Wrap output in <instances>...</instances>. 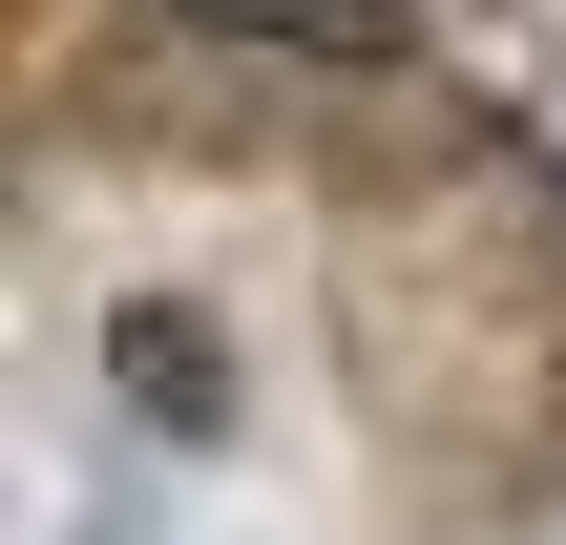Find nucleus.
Segmentation results:
<instances>
[{"mask_svg":"<svg viewBox=\"0 0 566 545\" xmlns=\"http://www.w3.org/2000/svg\"><path fill=\"white\" fill-rule=\"evenodd\" d=\"M168 21H231V42H315V63H378L399 0H168Z\"/></svg>","mask_w":566,"mask_h":545,"instance_id":"f257e3e1","label":"nucleus"}]
</instances>
